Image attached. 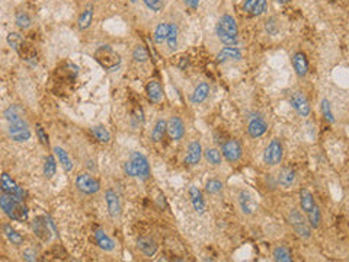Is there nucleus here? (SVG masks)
Segmentation results:
<instances>
[{
    "instance_id": "1",
    "label": "nucleus",
    "mask_w": 349,
    "mask_h": 262,
    "mask_svg": "<svg viewBox=\"0 0 349 262\" xmlns=\"http://www.w3.org/2000/svg\"><path fill=\"white\" fill-rule=\"evenodd\" d=\"M124 172H125V175H128L131 178H137L140 181H147L151 175L150 163H149L147 157L144 155H141L140 152H134L131 155L130 160H127L124 163Z\"/></svg>"
},
{
    "instance_id": "2",
    "label": "nucleus",
    "mask_w": 349,
    "mask_h": 262,
    "mask_svg": "<svg viewBox=\"0 0 349 262\" xmlns=\"http://www.w3.org/2000/svg\"><path fill=\"white\" fill-rule=\"evenodd\" d=\"M0 207L3 213L13 222H26L29 210L25 206V201H19L13 198L12 195L1 192L0 195Z\"/></svg>"
},
{
    "instance_id": "3",
    "label": "nucleus",
    "mask_w": 349,
    "mask_h": 262,
    "mask_svg": "<svg viewBox=\"0 0 349 262\" xmlns=\"http://www.w3.org/2000/svg\"><path fill=\"white\" fill-rule=\"evenodd\" d=\"M217 36L226 45H237L239 42V29L233 16L223 15L217 25Z\"/></svg>"
},
{
    "instance_id": "4",
    "label": "nucleus",
    "mask_w": 349,
    "mask_h": 262,
    "mask_svg": "<svg viewBox=\"0 0 349 262\" xmlns=\"http://www.w3.org/2000/svg\"><path fill=\"white\" fill-rule=\"evenodd\" d=\"M300 207H301L303 213L306 214L310 226L313 229H317L320 226V222H322V214H320L319 206L316 204L312 192L306 188H303L300 191Z\"/></svg>"
},
{
    "instance_id": "5",
    "label": "nucleus",
    "mask_w": 349,
    "mask_h": 262,
    "mask_svg": "<svg viewBox=\"0 0 349 262\" xmlns=\"http://www.w3.org/2000/svg\"><path fill=\"white\" fill-rule=\"evenodd\" d=\"M95 60L105 69V70H115L119 64H121V57L119 54L111 47V45H100L99 48H96V51L93 52Z\"/></svg>"
},
{
    "instance_id": "6",
    "label": "nucleus",
    "mask_w": 349,
    "mask_h": 262,
    "mask_svg": "<svg viewBox=\"0 0 349 262\" xmlns=\"http://www.w3.org/2000/svg\"><path fill=\"white\" fill-rule=\"evenodd\" d=\"M288 222L294 232L301 238V239H309L312 236V226L309 220L303 217V214L299 210H291L288 214Z\"/></svg>"
},
{
    "instance_id": "7",
    "label": "nucleus",
    "mask_w": 349,
    "mask_h": 262,
    "mask_svg": "<svg viewBox=\"0 0 349 262\" xmlns=\"http://www.w3.org/2000/svg\"><path fill=\"white\" fill-rule=\"evenodd\" d=\"M76 188L84 195H93L99 192L100 184L90 174H79L76 176Z\"/></svg>"
},
{
    "instance_id": "8",
    "label": "nucleus",
    "mask_w": 349,
    "mask_h": 262,
    "mask_svg": "<svg viewBox=\"0 0 349 262\" xmlns=\"http://www.w3.org/2000/svg\"><path fill=\"white\" fill-rule=\"evenodd\" d=\"M284 156V149H283V143L278 139H272L271 143L268 144V147L264 152V162L268 166H277L281 163Z\"/></svg>"
},
{
    "instance_id": "9",
    "label": "nucleus",
    "mask_w": 349,
    "mask_h": 262,
    "mask_svg": "<svg viewBox=\"0 0 349 262\" xmlns=\"http://www.w3.org/2000/svg\"><path fill=\"white\" fill-rule=\"evenodd\" d=\"M7 133H9L10 139H12L13 141H17V143L28 141V140L32 137V133H31V128H29L26 120H22V121L9 124Z\"/></svg>"
},
{
    "instance_id": "10",
    "label": "nucleus",
    "mask_w": 349,
    "mask_h": 262,
    "mask_svg": "<svg viewBox=\"0 0 349 262\" xmlns=\"http://www.w3.org/2000/svg\"><path fill=\"white\" fill-rule=\"evenodd\" d=\"M221 153L223 157L229 162V163H237L242 159L243 155V149L240 146V143L234 139H230L227 141L223 143L221 146Z\"/></svg>"
},
{
    "instance_id": "11",
    "label": "nucleus",
    "mask_w": 349,
    "mask_h": 262,
    "mask_svg": "<svg viewBox=\"0 0 349 262\" xmlns=\"http://www.w3.org/2000/svg\"><path fill=\"white\" fill-rule=\"evenodd\" d=\"M1 192H6V194L12 195L13 198L19 200V201H25L26 197H28L26 191L22 187H19L6 172L1 175Z\"/></svg>"
},
{
    "instance_id": "12",
    "label": "nucleus",
    "mask_w": 349,
    "mask_h": 262,
    "mask_svg": "<svg viewBox=\"0 0 349 262\" xmlns=\"http://www.w3.org/2000/svg\"><path fill=\"white\" fill-rule=\"evenodd\" d=\"M32 230L35 236L42 241V242H50L51 241V225L47 219V216H38L32 220Z\"/></svg>"
},
{
    "instance_id": "13",
    "label": "nucleus",
    "mask_w": 349,
    "mask_h": 262,
    "mask_svg": "<svg viewBox=\"0 0 349 262\" xmlns=\"http://www.w3.org/2000/svg\"><path fill=\"white\" fill-rule=\"evenodd\" d=\"M290 104L293 106V109L300 115V117H309L310 115V102L307 99V96L303 92H294L290 96Z\"/></svg>"
},
{
    "instance_id": "14",
    "label": "nucleus",
    "mask_w": 349,
    "mask_h": 262,
    "mask_svg": "<svg viewBox=\"0 0 349 262\" xmlns=\"http://www.w3.org/2000/svg\"><path fill=\"white\" fill-rule=\"evenodd\" d=\"M268 130V122L266 120L259 115V114H255L249 118L248 121V133L252 139H258V137H262Z\"/></svg>"
},
{
    "instance_id": "15",
    "label": "nucleus",
    "mask_w": 349,
    "mask_h": 262,
    "mask_svg": "<svg viewBox=\"0 0 349 262\" xmlns=\"http://www.w3.org/2000/svg\"><path fill=\"white\" fill-rule=\"evenodd\" d=\"M105 203H106V209H108L109 216L112 219H119L121 213H122V204H121L119 195L114 190H106Z\"/></svg>"
},
{
    "instance_id": "16",
    "label": "nucleus",
    "mask_w": 349,
    "mask_h": 262,
    "mask_svg": "<svg viewBox=\"0 0 349 262\" xmlns=\"http://www.w3.org/2000/svg\"><path fill=\"white\" fill-rule=\"evenodd\" d=\"M204 155L202 146L198 140H194L189 143L188 150H186V156H185V163L189 166H195L201 162V157Z\"/></svg>"
},
{
    "instance_id": "17",
    "label": "nucleus",
    "mask_w": 349,
    "mask_h": 262,
    "mask_svg": "<svg viewBox=\"0 0 349 262\" xmlns=\"http://www.w3.org/2000/svg\"><path fill=\"white\" fill-rule=\"evenodd\" d=\"M167 134L172 140H182L185 136V125L182 122V120L176 115L170 117L167 121Z\"/></svg>"
},
{
    "instance_id": "18",
    "label": "nucleus",
    "mask_w": 349,
    "mask_h": 262,
    "mask_svg": "<svg viewBox=\"0 0 349 262\" xmlns=\"http://www.w3.org/2000/svg\"><path fill=\"white\" fill-rule=\"evenodd\" d=\"M239 206H240L242 213L246 214V216H252L258 210V203L255 201V198L248 191H240L239 192Z\"/></svg>"
},
{
    "instance_id": "19",
    "label": "nucleus",
    "mask_w": 349,
    "mask_h": 262,
    "mask_svg": "<svg viewBox=\"0 0 349 262\" xmlns=\"http://www.w3.org/2000/svg\"><path fill=\"white\" fill-rule=\"evenodd\" d=\"M93 238L98 244V246L105 251V252H112L115 249V242L111 236H108V233L102 229H95L93 230Z\"/></svg>"
},
{
    "instance_id": "20",
    "label": "nucleus",
    "mask_w": 349,
    "mask_h": 262,
    "mask_svg": "<svg viewBox=\"0 0 349 262\" xmlns=\"http://www.w3.org/2000/svg\"><path fill=\"white\" fill-rule=\"evenodd\" d=\"M146 93L149 101L153 104H160L163 101V89L157 80H150L146 85Z\"/></svg>"
},
{
    "instance_id": "21",
    "label": "nucleus",
    "mask_w": 349,
    "mask_h": 262,
    "mask_svg": "<svg viewBox=\"0 0 349 262\" xmlns=\"http://www.w3.org/2000/svg\"><path fill=\"white\" fill-rule=\"evenodd\" d=\"M189 198H191V204H192L194 210L198 214H204L205 213V200L202 197V192L194 185L189 188Z\"/></svg>"
},
{
    "instance_id": "22",
    "label": "nucleus",
    "mask_w": 349,
    "mask_h": 262,
    "mask_svg": "<svg viewBox=\"0 0 349 262\" xmlns=\"http://www.w3.org/2000/svg\"><path fill=\"white\" fill-rule=\"evenodd\" d=\"M208 95H210V85L207 82H201L197 85V87L191 93V104L199 105L208 98Z\"/></svg>"
},
{
    "instance_id": "23",
    "label": "nucleus",
    "mask_w": 349,
    "mask_h": 262,
    "mask_svg": "<svg viewBox=\"0 0 349 262\" xmlns=\"http://www.w3.org/2000/svg\"><path fill=\"white\" fill-rule=\"evenodd\" d=\"M293 67L297 73V76L304 77L309 73V61L307 57L303 52H296L293 55Z\"/></svg>"
},
{
    "instance_id": "24",
    "label": "nucleus",
    "mask_w": 349,
    "mask_h": 262,
    "mask_svg": "<svg viewBox=\"0 0 349 262\" xmlns=\"http://www.w3.org/2000/svg\"><path fill=\"white\" fill-rule=\"evenodd\" d=\"M216 58H217L218 63H224V61H229V60H240L242 58V51L236 47L227 45L217 54Z\"/></svg>"
},
{
    "instance_id": "25",
    "label": "nucleus",
    "mask_w": 349,
    "mask_h": 262,
    "mask_svg": "<svg viewBox=\"0 0 349 262\" xmlns=\"http://www.w3.org/2000/svg\"><path fill=\"white\" fill-rule=\"evenodd\" d=\"M54 155H55V157L58 159V163L61 165V168L64 169V172L70 174V172L73 171V160H71L70 155H68L63 147H58V146L54 147Z\"/></svg>"
},
{
    "instance_id": "26",
    "label": "nucleus",
    "mask_w": 349,
    "mask_h": 262,
    "mask_svg": "<svg viewBox=\"0 0 349 262\" xmlns=\"http://www.w3.org/2000/svg\"><path fill=\"white\" fill-rule=\"evenodd\" d=\"M3 115H4V120H6L9 124L25 120V118H23L25 111H23V108L19 106V105H10V106H7V108L4 109Z\"/></svg>"
},
{
    "instance_id": "27",
    "label": "nucleus",
    "mask_w": 349,
    "mask_h": 262,
    "mask_svg": "<svg viewBox=\"0 0 349 262\" xmlns=\"http://www.w3.org/2000/svg\"><path fill=\"white\" fill-rule=\"evenodd\" d=\"M137 246L146 257H153L157 252V244L150 238H140L137 241Z\"/></svg>"
},
{
    "instance_id": "28",
    "label": "nucleus",
    "mask_w": 349,
    "mask_h": 262,
    "mask_svg": "<svg viewBox=\"0 0 349 262\" xmlns=\"http://www.w3.org/2000/svg\"><path fill=\"white\" fill-rule=\"evenodd\" d=\"M166 133H167V121H165L163 118H160V120H157L156 124H154V128H153V131H151V140H153L154 143H160V141L165 139Z\"/></svg>"
},
{
    "instance_id": "29",
    "label": "nucleus",
    "mask_w": 349,
    "mask_h": 262,
    "mask_svg": "<svg viewBox=\"0 0 349 262\" xmlns=\"http://www.w3.org/2000/svg\"><path fill=\"white\" fill-rule=\"evenodd\" d=\"M296 182V172L291 168H284L281 169L278 175V184L284 188H290Z\"/></svg>"
},
{
    "instance_id": "30",
    "label": "nucleus",
    "mask_w": 349,
    "mask_h": 262,
    "mask_svg": "<svg viewBox=\"0 0 349 262\" xmlns=\"http://www.w3.org/2000/svg\"><path fill=\"white\" fill-rule=\"evenodd\" d=\"M204 157H205V160H207L210 165L218 166V165H221L223 153H221L218 149H216V147H208V149L204 150Z\"/></svg>"
},
{
    "instance_id": "31",
    "label": "nucleus",
    "mask_w": 349,
    "mask_h": 262,
    "mask_svg": "<svg viewBox=\"0 0 349 262\" xmlns=\"http://www.w3.org/2000/svg\"><path fill=\"white\" fill-rule=\"evenodd\" d=\"M3 233H4L6 239H7L12 245L20 246V245L23 244V238H22L10 225H3Z\"/></svg>"
},
{
    "instance_id": "32",
    "label": "nucleus",
    "mask_w": 349,
    "mask_h": 262,
    "mask_svg": "<svg viewBox=\"0 0 349 262\" xmlns=\"http://www.w3.org/2000/svg\"><path fill=\"white\" fill-rule=\"evenodd\" d=\"M57 171V160H55V155H48L44 160V178L45 179H51L55 175Z\"/></svg>"
},
{
    "instance_id": "33",
    "label": "nucleus",
    "mask_w": 349,
    "mask_h": 262,
    "mask_svg": "<svg viewBox=\"0 0 349 262\" xmlns=\"http://www.w3.org/2000/svg\"><path fill=\"white\" fill-rule=\"evenodd\" d=\"M92 19H93V7H92V6H87V7L82 12V15L79 16V19H77V26H79L80 29H87V28L90 26V23H92Z\"/></svg>"
},
{
    "instance_id": "34",
    "label": "nucleus",
    "mask_w": 349,
    "mask_h": 262,
    "mask_svg": "<svg viewBox=\"0 0 349 262\" xmlns=\"http://www.w3.org/2000/svg\"><path fill=\"white\" fill-rule=\"evenodd\" d=\"M169 28H170V23H166V22H162V23H159L156 26V29H154V41L157 44H163L167 39Z\"/></svg>"
},
{
    "instance_id": "35",
    "label": "nucleus",
    "mask_w": 349,
    "mask_h": 262,
    "mask_svg": "<svg viewBox=\"0 0 349 262\" xmlns=\"http://www.w3.org/2000/svg\"><path fill=\"white\" fill-rule=\"evenodd\" d=\"M90 131L98 141H100V143H109L111 141V134L103 125H93L90 128Z\"/></svg>"
},
{
    "instance_id": "36",
    "label": "nucleus",
    "mask_w": 349,
    "mask_h": 262,
    "mask_svg": "<svg viewBox=\"0 0 349 262\" xmlns=\"http://www.w3.org/2000/svg\"><path fill=\"white\" fill-rule=\"evenodd\" d=\"M272 257L274 260L278 262H291L293 261V255L291 252L288 251V248L285 246H277L272 252Z\"/></svg>"
},
{
    "instance_id": "37",
    "label": "nucleus",
    "mask_w": 349,
    "mask_h": 262,
    "mask_svg": "<svg viewBox=\"0 0 349 262\" xmlns=\"http://www.w3.org/2000/svg\"><path fill=\"white\" fill-rule=\"evenodd\" d=\"M178 35H179V29H178V25L176 23H170V28H169V35H167V47L170 51H175L176 47H178Z\"/></svg>"
},
{
    "instance_id": "38",
    "label": "nucleus",
    "mask_w": 349,
    "mask_h": 262,
    "mask_svg": "<svg viewBox=\"0 0 349 262\" xmlns=\"http://www.w3.org/2000/svg\"><path fill=\"white\" fill-rule=\"evenodd\" d=\"M133 58L137 61V63H146L149 60V51L144 45L138 44L135 45L134 51H133Z\"/></svg>"
},
{
    "instance_id": "39",
    "label": "nucleus",
    "mask_w": 349,
    "mask_h": 262,
    "mask_svg": "<svg viewBox=\"0 0 349 262\" xmlns=\"http://www.w3.org/2000/svg\"><path fill=\"white\" fill-rule=\"evenodd\" d=\"M15 22H16V25H17L20 29H26V28L31 26V17H29V15H28L26 12H23V10L16 12V15H15Z\"/></svg>"
},
{
    "instance_id": "40",
    "label": "nucleus",
    "mask_w": 349,
    "mask_h": 262,
    "mask_svg": "<svg viewBox=\"0 0 349 262\" xmlns=\"http://www.w3.org/2000/svg\"><path fill=\"white\" fill-rule=\"evenodd\" d=\"M205 191L211 195L214 194H218L223 191V182L218 181V179H210L207 184H205Z\"/></svg>"
},
{
    "instance_id": "41",
    "label": "nucleus",
    "mask_w": 349,
    "mask_h": 262,
    "mask_svg": "<svg viewBox=\"0 0 349 262\" xmlns=\"http://www.w3.org/2000/svg\"><path fill=\"white\" fill-rule=\"evenodd\" d=\"M320 108H322V114H323L325 120L329 121V122H335V117H333V112H332V108H331V102L326 98L322 99Z\"/></svg>"
},
{
    "instance_id": "42",
    "label": "nucleus",
    "mask_w": 349,
    "mask_h": 262,
    "mask_svg": "<svg viewBox=\"0 0 349 262\" xmlns=\"http://www.w3.org/2000/svg\"><path fill=\"white\" fill-rule=\"evenodd\" d=\"M23 41H25L23 36H22L20 34H17V32H10V34L7 35V42H9V45H10L15 51L19 48V45H20Z\"/></svg>"
},
{
    "instance_id": "43",
    "label": "nucleus",
    "mask_w": 349,
    "mask_h": 262,
    "mask_svg": "<svg viewBox=\"0 0 349 262\" xmlns=\"http://www.w3.org/2000/svg\"><path fill=\"white\" fill-rule=\"evenodd\" d=\"M266 7H268V1H266V0H258L256 4L253 6L250 15H252V16H259V15H262V13L266 10Z\"/></svg>"
},
{
    "instance_id": "44",
    "label": "nucleus",
    "mask_w": 349,
    "mask_h": 262,
    "mask_svg": "<svg viewBox=\"0 0 349 262\" xmlns=\"http://www.w3.org/2000/svg\"><path fill=\"white\" fill-rule=\"evenodd\" d=\"M146 6L151 10V12H160L163 9V0H144Z\"/></svg>"
},
{
    "instance_id": "45",
    "label": "nucleus",
    "mask_w": 349,
    "mask_h": 262,
    "mask_svg": "<svg viewBox=\"0 0 349 262\" xmlns=\"http://www.w3.org/2000/svg\"><path fill=\"white\" fill-rule=\"evenodd\" d=\"M36 137H38V140L41 141V144H44V146H48V144H50L48 134L45 133V130H44L41 125H36Z\"/></svg>"
},
{
    "instance_id": "46",
    "label": "nucleus",
    "mask_w": 349,
    "mask_h": 262,
    "mask_svg": "<svg viewBox=\"0 0 349 262\" xmlns=\"http://www.w3.org/2000/svg\"><path fill=\"white\" fill-rule=\"evenodd\" d=\"M22 257H23V260H25V261H36V260H38V258H36V255H35L32 251H29V249H28V251H25V252L22 254Z\"/></svg>"
},
{
    "instance_id": "47",
    "label": "nucleus",
    "mask_w": 349,
    "mask_h": 262,
    "mask_svg": "<svg viewBox=\"0 0 349 262\" xmlns=\"http://www.w3.org/2000/svg\"><path fill=\"white\" fill-rule=\"evenodd\" d=\"M183 3H185L186 6H189L191 9H197L198 4H199V0H183Z\"/></svg>"
},
{
    "instance_id": "48",
    "label": "nucleus",
    "mask_w": 349,
    "mask_h": 262,
    "mask_svg": "<svg viewBox=\"0 0 349 262\" xmlns=\"http://www.w3.org/2000/svg\"><path fill=\"white\" fill-rule=\"evenodd\" d=\"M291 0H278V3H283V4H287V3H290Z\"/></svg>"
},
{
    "instance_id": "49",
    "label": "nucleus",
    "mask_w": 349,
    "mask_h": 262,
    "mask_svg": "<svg viewBox=\"0 0 349 262\" xmlns=\"http://www.w3.org/2000/svg\"><path fill=\"white\" fill-rule=\"evenodd\" d=\"M131 3H135V1H138V0H130Z\"/></svg>"
}]
</instances>
